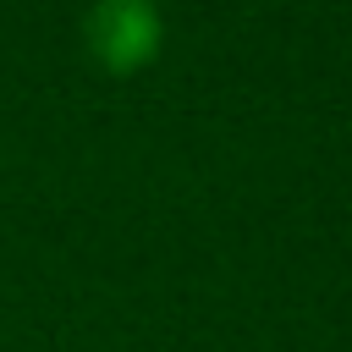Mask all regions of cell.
Returning <instances> with one entry per match:
<instances>
[{
  "label": "cell",
  "instance_id": "1",
  "mask_svg": "<svg viewBox=\"0 0 352 352\" xmlns=\"http://www.w3.org/2000/svg\"><path fill=\"white\" fill-rule=\"evenodd\" d=\"M82 38L94 50L99 66L110 72H138L143 60L160 55V38H165V22L148 0H99L88 16H82Z\"/></svg>",
  "mask_w": 352,
  "mask_h": 352
}]
</instances>
